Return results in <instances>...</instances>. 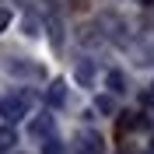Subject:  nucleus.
<instances>
[{"label":"nucleus","instance_id":"f257e3e1","mask_svg":"<svg viewBox=\"0 0 154 154\" xmlns=\"http://www.w3.org/2000/svg\"><path fill=\"white\" fill-rule=\"evenodd\" d=\"M25 112H28V95H25V91L0 98V116H4V123H18Z\"/></svg>","mask_w":154,"mask_h":154},{"label":"nucleus","instance_id":"f03ea898","mask_svg":"<svg viewBox=\"0 0 154 154\" xmlns=\"http://www.w3.org/2000/svg\"><path fill=\"white\" fill-rule=\"evenodd\" d=\"M63 98H67V84H63V81H53L49 91H46V102L56 109V105H63Z\"/></svg>","mask_w":154,"mask_h":154},{"label":"nucleus","instance_id":"7ed1b4c3","mask_svg":"<svg viewBox=\"0 0 154 154\" xmlns=\"http://www.w3.org/2000/svg\"><path fill=\"white\" fill-rule=\"evenodd\" d=\"M81 154H102V137L98 133H84L81 137Z\"/></svg>","mask_w":154,"mask_h":154},{"label":"nucleus","instance_id":"20e7f679","mask_svg":"<svg viewBox=\"0 0 154 154\" xmlns=\"http://www.w3.org/2000/svg\"><path fill=\"white\" fill-rule=\"evenodd\" d=\"M49 130H53V116H38V119H32V133H35V137H49Z\"/></svg>","mask_w":154,"mask_h":154},{"label":"nucleus","instance_id":"39448f33","mask_svg":"<svg viewBox=\"0 0 154 154\" xmlns=\"http://www.w3.org/2000/svg\"><path fill=\"white\" fill-rule=\"evenodd\" d=\"M14 140H18V137H14V126H0V154L4 151H11V147H14Z\"/></svg>","mask_w":154,"mask_h":154},{"label":"nucleus","instance_id":"423d86ee","mask_svg":"<svg viewBox=\"0 0 154 154\" xmlns=\"http://www.w3.org/2000/svg\"><path fill=\"white\" fill-rule=\"evenodd\" d=\"M126 81H123V74H116V70H112V74H109V88H112V91H126Z\"/></svg>","mask_w":154,"mask_h":154},{"label":"nucleus","instance_id":"0eeeda50","mask_svg":"<svg viewBox=\"0 0 154 154\" xmlns=\"http://www.w3.org/2000/svg\"><path fill=\"white\" fill-rule=\"evenodd\" d=\"M42 154H63V144H60V140H53V137H49L46 140V151Z\"/></svg>","mask_w":154,"mask_h":154},{"label":"nucleus","instance_id":"6e6552de","mask_svg":"<svg viewBox=\"0 0 154 154\" xmlns=\"http://www.w3.org/2000/svg\"><path fill=\"white\" fill-rule=\"evenodd\" d=\"M7 25H11V11H4V7H0V32L7 28Z\"/></svg>","mask_w":154,"mask_h":154},{"label":"nucleus","instance_id":"1a4fd4ad","mask_svg":"<svg viewBox=\"0 0 154 154\" xmlns=\"http://www.w3.org/2000/svg\"><path fill=\"white\" fill-rule=\"evenodd\" d=\"M98 109L102 112H112V98H98Z\"/></svg>","mask_w":154,"mask_h":154},{"label":"nucleus","instance_id":"9d476101","mask_svg":"<svg viewBox=\"0 0 154 154\" xmlns=\"http://www.w3.org/2000/svg\"><path fill=\"white\" fill-rule=\"evenodd\" d=\"M147 154H154V140H151V151H147Z\"/></svg>","mask_w":154,"mask_h":154}]
</instances>
